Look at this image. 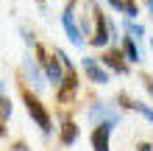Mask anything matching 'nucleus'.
Listing matches in <instances>:
<instances>
[{
	"mask_svg": "<svg viewBox=\"0 0 153 151\" xmlns=\"http://www.w3.org/2000/svg\"><path fill=\"white\" fill-rule=\"evenodd\" d=\"M117 104H120V106H125V109L142 112V118H145L148 123L153 120V112H150V106H148V104H142V101H134V98H128L125 92H120V95H117Z\"/></svg>",
	"mask_w": 153,
	"mask_h": 151,
	"instance_id": "obj_9",
	"label": "nucleus"
},
{
	"mask_svg": "<svg viewBox=\"0 0 153 151\" xmlns=\"http://www.w3.org/2000/svg\"><path fill=\"white\" fill-rule=\"evenodd\" d=\"M100 67L106 73H109V70H114V73H120V76L128 73V65H125V59L120 56V50H106L100 56Z\"/></svg>",
	"mask_w": 153,
	"mask_h": 151,
	"instance_id": "obj_7",
	"label": "nucleus"
},
{
	"mask_svg": "<svg viewBox=\"0 0 153 151\" xmlns=\"http://www.w3.org/2000/svg\"><path fill=\"white\" fill-rule=\"evenodd\" d=\"M86 115H89V120H95V123H111V126H117L120 118H123V115L117 112L114 106H109L106 101H92L89 109H86Z\"/></svg>",
	"mask_w": 153,
	"mask_h": 151,
	"instance_id": "obj_2",
	"label": "nucleus"
},
{
	"mask_svg": "<svg viewBox=\"0 0 153 151\" xmlns=\"http://www.w3.org/2000/svg\"><path fill=\"white\" fill-rule=\"evenodd\" d=\"M81 65H84V73L89 76V81H95V84H109V73L100 67V62H97L95 56H84V59H81Z\"/></svg>",
	"mask_w": 153,
	"mask_h": 151,
	"instance_id": "obj_6",
	"label": "nucleus"
},
{
	"mask_svg": "<svg viewBox=\"0 0 153 151\" xmlns=\"http://www.w3.org/2000/svg\"><path fill=\"white\" fill-rule=\"evenodd\" d=\"M142 3H145V11H150V8H153V0H142Z\"/></svg>",
	"mask_w": 153,
	"mask_h": 151,
	"instance_id": "obj_16",
	"label": "nucleus"
},
{
	"mask_svg": "<svg viewBox=\"0 0 153 151\" xmlns=\"http://www.w3.org/2000/svg\"><path fill=\"white\" fill-rule=\"evenodd\" d=\"M78 134H81V129L75 126V120L64 118V123H61V143H64V146H73L75 140H78Z\"/></svg>",
	"mask_w": 153,
	"mask_h": 151,
	"instance_id": "obj_12",
	"label": "nucleus"
},
{
	"mask_svg": "<svg viewBox=\"0 0 153 151\" xmlns=\"http://www.w3.org/2000/svg\"><path fill=\"white\" fill-rule=\"evenodd\" d=\"M11 109H14V106H11V98H8V92H6V84L0 81V123L11 118Z\"/></svg>",
	"mask_w": 153,
	"mask_h": 151,
	"instance_id": "obj_14",
	"label": "nucleus"
},
{
	"mask_svg": "<svg viewBox=\"0 0 153 151\" xmlns=\"http://www.w3.org/2000/svg\"><path fill=\"white\" fill-rule=\"evenodd\" d=\"M22 73L31 78V84L36 87V90H45V76H42V70H39V65H36L33 56H25L22 59Z\"/></svg>",
	"mask_w": 153,
	"mask_h": 151,
	"instance_id": "obj_8",
	"label": "nucleus"
},
{
	"mask_svg": "<svg viewBox=\"0 0 153 151\" xmlns=\"http://www.w3.org/2000/svg\"><path fill=\"white\" fill-rule=\"evenodd\" d=\"M120 25H123V31L128 34V39H131V42H142V39L148 37V31H145V25H137L134 20H123Z\"/></svg>",
	"mask_w": 153,
	"mask_h": 151,
	"instance_id": "obj_13",
	"label": "nucleus"
},
{
	"mask_svg": "<svg viewBox=\"0 0 153 151\" xmlns=\"http://www.w3.org/2000/svg\"><path fill=\"white\" fill-rule=\"evenodd\" d=\"M61 25H64V31H67V39L73 42L75 48H84V34H81V28H78V23H75V17H73V11L70 8H64L61 11Z\"/></svg>",
	"mask_w": 153,
	"mask_h": 151,
	"instance_id": "obj_4",
	"label": "nucleus"
},
{
	"mask_svg": "<svg viewBox=\"0 0 153 151\" xmlns=\"http://www.w3.org/2000/svg\"><path fill=\"white\" fill-rule=\"evenodd\" d=\"M111 131H114L111 123H95V129H92V151H111L109 148Z\"/></svg>",
	"mask_w": 153,
	"mask_h": 151,
	"instance_id": "obj_5",
	"label": "nucleus"
},
{
	"mask_svg": "<svg viewBox=\"0 0 153 151\" xmlns=\"http://www.w3.org/2000/svg\"><path fill=\"white\" fill-rule=\"evenodd\" d=\"M75 92H78V73L70 70V73H64L61 84L56 87V98H59V104H70L75 98Z\"/></svg>",
	"mask_w": 153,
	"mask_h": 151,
	"instance_id": "obj_3",
	"label": "nucleus"
},
{
	"mask_svg": "<svg viewBox=\"0 0 153 151\" xmlns=\"http://www.w3.org/2000/svg\"><path fill=\"white\" fill-rule=\"evenodd\" d=\"M139 151H150V143H142V146H139Z\"/></svg>",
	"mask_w": 153,
	"mask_h": 151,
	"instance_id": "obj_17",
	"label": "nucleus"
},
{
	"mask_svg": "<svg viewBox=\"0 0 153 151\" xmlns=\"http://www.w3.org/2000/svg\"><path fill=\"white\" fill-rule=\"evenodd\" d=\"M109 6L114 8V11H120V14H123V20H134V17L139 14L137 0H109Z\"/></svg>",
	"mask_w": 153,
	"mask_h": 151,
	"instance_id": "obj_11",
	"label": "nucleus"
},
{
	"mask_svg": "<svg viewBox=\"0 0 153 151\" xmlns=\"http://www.w3.org/2000/svg\"><path fill=\"white\" fill-rule=\"evenodd\" d=\"M14 151H31V148L25 146V143H17V146H14Z\"/></svg>",
	"mask_w": 153,
	"mask_h": 151,
	"instance_id": "obj_15",
	"label": "nucleus"
},
{
	"mask_svg": "<svg viewBox=\"0 0 153 151\" xmlns=\"http://www.w3.org/2000/svg\"><path fill=\"white\" fill-rule=\"evenodd\" d=\"M120 56L125 59V65H131V62H142V53H139V48H137V42H131L128 37H120Z\"/></svg>",
	"mask_w": 153,
	"mask_h": 151,
	"instance_id": "obj_10",
	"label": "nucleus"
},
{
	"mask_svg": "<svg viewBox=\"0 0 153 151\" xmlns=\"http://www.w3.org/2000/svg\"><path fill=\"white\" fill-rule=\"evenodd\" d=\"M39 3H42V0H39Z\"/></svg>",
	"mask_w": 153,
	"mask_h": 151,
	"instance_id": "obj_18",
	"label": "nucleus"
},
{
	"mask_svg": "<svg viewBox=\"0 0 153 151\" xmlns=\"http://www.w3.org/2000/svg\"><path fill=\"white\" fill-rule=\"evenodd\" d=\"M22 101H25V109H28L31 120L39 126V131H42V134H50V131H53V118H50L48 106H45V104L36 98V95L28 90V87L22 90Z\"/></svg>",
	"mask_w": 153,
	"mask_h": 151,
	"instance_id": "obj_1",
	"label": "nucleus"
}]
</instances>
